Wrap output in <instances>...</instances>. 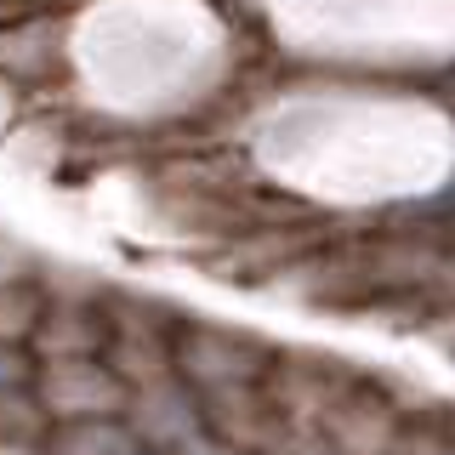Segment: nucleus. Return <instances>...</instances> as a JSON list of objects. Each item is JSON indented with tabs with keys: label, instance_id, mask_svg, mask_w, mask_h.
<instances>
[{
	"label": "nucleus",
	"instance_id": "1",
	"mask_svg": "<svg viewBox=\"0 0 455 455\" xmlns=\"http://www.w3.org/2000/svg\"><path fill=\"white\" fill-rule=\"evenodd\" d=\"M274 364V347L234 324H205V319H177L171 331V376L182 387L222 393V387H256Z\"/></svg>",
	"mask_w": 455,
	"mask_h": 455
},
{
	"label": "nucleus",
	"instance_id": "2",
	"mask_svg": "<svg viewBox=\"0 0 455 455\" xmlns=\"http://www.w3.org/2000/svg\"><path fill=\"white\" fill-rule=\"evenodd\" d=\"M324 222H256V228H239V234H228L222 245H211L199 256V267L217 279H234V284H267L279 279L291 262H302L307 251L324 245Z\"/></svg>",
	"mask_w": 455,
	"mask_h": 455
},
{
	"label": "nucleus",
	"instance_id": "3",
	"mask_svg": "<svg viewBox=\"0 0 455 455\" xmlns=\"http://www.w3.org/2000/svg\"><path fill=\"white\" fill-rule=\"evenodd\" d=\"M35 404L46 410V421H108L125 410V387L120 376L103 359H52L35 364V381H28Z\"/></svg>",
	"mask_w": 455,
	"mask_h": 455
},
{
	"label": "nucleus",
	"instance_id": "4",
	"mask_svg": "<svg viewBox=\"0 0 455 455\" xmlns=\"http://www.w3.org/2000/svg\"><path fill=\"white\" fill-rule=\"evenodd\" d=\"M63 35H68V12H40V18L6 23V28H0V75L28 85V92L40 97V85H46V80H63L68 75Z\"/></svg>",
	"mask_w": 455,
	"mask_h": 455
},
{
	"label": "nucleus",
	"instance_id": "5",
	"mask_svg": "<svg viewBox=\"0 0 455 455\" xmlns=\"http://www.w3.org/2000/svg\"><path fill=\"white\" fill-rule=\"evenodd\" d=\"M6 148L18 154V160H28L35 171H57L80 148V137H75V125H68V114H52L46 103H35L28 114H18V120L6 125Z\"/></svg>",
	"mask_w": 455,
	"mask_h": 455
},
{
	"label": "nucleus",
	"instance_id": "6",
	"mask_svg": "<svg viewBox=\"0 0 455 455\" xmlns=\"http://www.w3.org/2000/svg\"><path fill=\"white\" fill-rule=\"evenodd\" d=\"M40 313H46V291H40V279L0 284V347H28Z\"/></svg>",
	"mask_w": 455,
	"mask_h": 455
},
{
	"label": "nucleus",
	"instance_id": "7",
	"mask_svg": "<svg viewBox=\"0 0 455 455\" xmlns=\"http://www.w3.org/2000/svg\"><path fill=\"white\" fill-rule=\"evenodd\" d=\"M35 274H40V256L23 239L0 234V284H18V279H35Z\"/></svg>",
	"mask_w": 455,
	"mask_h": 455
},
{
	"label": "nucleus",
	"instance_id": "8",
	"mask_svg": "<svg viewBox=\"0 0 455 455\" xmlns=\"http://www.w3.org/2000/svg\"><path fill=\"white\" fill-rule=\"evenodd\" d=\"M28 381H35V359H28V347H0V393L28 387Z\"/></svg>",
	"mask_w": 455,
	"mask_h": 455
},
{
	"label": "nucleus",
	"instance_id": "9",
	"mask_svg": "<svg viewBox=\"0 0 455 455\" xmlns=\"http://www.w3.org/2000/svg\"><path fill=\"white\" fill-rule=\"evenodd\" d=\"M35 108V92H28V85H18V80H6L0 75V132H6L12 120H18V114H28Z\"/></svg>",
	"mask_w": 455,
	"mask_h": 455
}]
</instances>
